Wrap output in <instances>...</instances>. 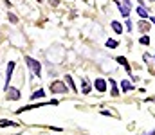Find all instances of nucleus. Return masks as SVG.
Listing matches in <instances>:
<instances>
[{
  "label": "nucleus",
  "instance_id": "f257e3e1",
  "mask_svg": "<svg viewBox=\"0 0 155 135\" xmlns=\"http://www.w3.org/2000/svg\"><path fill=\"white\" fill-rule=\"evenodd\" d=\"M24 61H25V65L29 67V70L33 72V76L41 78V63H40L38 59H35V58H31V56H24Z\"/></svg>",
  "mask_w": 155,
  "mask_h": 135
},
{
  "label": "nucleus",
  "instance_id": "f03ea898",
  "mask_svg": "<svg viewBox=\"0 0 155 135\" xmlns=\"http://www.w3.org/2000/svg\"><path fill=\"white\" fill-rule=\"evenodd\" d=\"M49 90H51L52 94H67V92H69V87H67V83H65V81L56 79V81H51Z\"/></svg>",
  "mask_w": 155,
  "mask_h": 135
},
{
  "label": "nucleus",
  "instance_id": "7ed1b4c3",
  "mask_svg": "<svg viewBox=\"0 0 155 135\" xmlns=\"http://www.w3.org/2000/svg\"><path fill=\"white\" fill-rule=\"evenodd\" d=\"M117 4V9H119V13L124 16V18H128L130 16V11H132V7H130V0H114Z\"/></svg>",
  "mask_w": 155,
  "mask_h": 135
},
{
  "label": "nucleus",
  "instance_id": "20e7f679",
  "mask_svg": "<svg viewBox=\"0 0 155 135\" xmlns=\"http://www.w3.org/2000/svg\"><path fill=\"white\" fill-rule=\"evenodd\" d=\"M15 67H16V63H15V61H9V63H7V69H5V83H4V90L9 88V81L13 79V70H15Z\"/></svg>",
  "mask_w": 155,
  "mask_h": 135
},
{
  "label": "nucleus",
  "instance_id": "39448f33",
  "mask_svg": "<svg viewBox=\"0 0 155 135\" xmlns=\"http://www.w3.org/2000/svg\"><path fill=\"white\" fill-rule=\"evenodd\" d=\"M5 92H7V94H5V97H7L9 101H18V99L22 97V92H20L18 88H15V87H9Z\"/></svg>",
  "mask_w": 155,
  "mask_h": 135
},
{
  "label": "nucleus",
  "instance_id": "423d86ee",
  "mask_svg": "<svg viewBox=\"0 0 155 135\" xmlns=\"http://www.w3.org/2000/svg\"><path fill=\"white\" fill-rule=\"evenodd\" d=\"M47 104H51V103H45V101H40V103H31V104H27V106H22V108H18V110H16V114H24V112H27V110H35V108L47 106Z\"/></svg>",
  "mask_w": 155,
  "mask_h": 135
},
{
  "label": "nucleus",
  "instance_id": "0eeeda50",
  "mask_svg": "<svg viewBox=\"0 0 155 135\" xmlns=\"http://www.w3.org/2000/svg\"><path fill=\"white\" fill-rule=\"evenodd\" d=\"M94 88L97 90V92H107V88H108V83H107V79H103V78H96L94 79Z\"/></svg>",
  "mask_w": 155,
  "mask_h": 135
},
{
  "label": "nucleus",
  "instance_id": "6e6552de",
  "mask_svg": "<svg viewBox=\"0 0 155 135\" xmlns=\"http://www.w3.org/2000/svg\"><path fill=\"white\" fill-rule=\"evenodd\" d=\"M90 92H92L90 81H88L87 78H83V79H81V94H90Z\"/></svg>",
  "mask_w": 155,
  "mask_h": 135
},
{
  "label": "nucleus",
  "instance_id": "1a4fd4ad",
  "mask_svg": "<svg viewBox=\"0 0 155 135\" xmlns=\"http://www.w3.org/2000/svg\"><path fill=\"white\" fill-rule=\"evenodd\" d=\"M116 61L119 63V65H123V67H124V70H126L128 74L132 72V69H130V63H128V59H126L124 56H117V58H116Z\"/></svg>",
  "mask_w": 155,
  "mask_h": 135
},
{
  "label": "nucleus",
  "instance_id": "9d476101",
  "mask_svg": "<svg viewBox=\"0 0 155 135\" xmlns=\"http://www.w3.org/2000/svg\"><path fill=\"white\" fill-rule=\"evenodd\" d=\"M107 83L110 85V94H112L114 97H117V95H119V87H117V83L114 81V79H112V78H110V79H108Z\"/></svg>",
  "mask_w": 155,
  "mask_h": 135
},
{
  "label": "nucleus",
  "instance_id": "9b49d317",
  "mask_svg": "<svg viewBox=\"0 0 155 135\" xmlns=\"http://www.w3.org/2000/svg\"><path fill=\"white\" fill-rule=\"evenodd\" d=\"M45 94H47V92H45L43 88H38V90H35V92L31 94V99H33V101H36V99H43Z\"/></svg>",
  "mask_w": 155,
  "mask_h": 135
},
{
  "label": "nucleus",
  "instance_id": "f8f14e48",
  "mask_svg": "<svg viewBox=\"0 0 155 135\" xmlns=\"http://www.w3.org/2000/svg\"><path fill=\"white\" fill-rule=\"evenodd\" d=\"M119 87H121L123 92H132V90H134V85H132L130 81H126V79H123V81L119 83Z\"/></svg>",
  "mask_w": 155,
  "mask_h": 135
},
{
  "label": "nucleus",
  "instance_id": "ddd939ff",
  "mask_svg": "<svg viewBox=\"0 0 155 135\" xmlns=\"http://www.w3.org/2000/svg\"><path fill=\"white\" fill-rule=\"evenodd\" d=\"M65 83H67V87L72 90V92H78L76 85H74V79H72V76H65Z\"/></svg>",
  "mask_w": 155,
  "mask_h": 135
},
{
  "label": "nucleus",
  "instance_id": "4468645a",
  "mask_svg": "<svg viewBox=\"0 0 155 135\" xmlns=\"http://www.w3.org/2000/svg\"><path fill=\"white\" fill-rule=\"evenodd\" d=\"M137 14H139V18H148V9L146 7H143V5H137Z\"/></svg>",
  "mask_w": 155,
  "mask_h": 135
},
{
  "label": "nucleus",
  "instance_id": "2eb2a0df",
  "mask_svg": "<svg viewBox=\"0 0 155 135\" xmlns=\"http://www.w3.org/2000/svg\"><path fill=\"white\" fill-rule=\"evenodd\" d=\"M7 126H18V123L9 121V119H0V128H7Z\"/></svg>",
  "mask_w": 155,
  "mask_h": 135
},
{
  "label": "nucleus",
  "instance_id": "dca6fc26",
  "mask_svg": "<svg viewBox=\"0 0 155 135\" xmlns=\"http://www.w3.org/2000/svg\"><path fill=\"white\" fill-rule=\"evenodd\" d=\"M110 25H112V29L116 31L117 34H123V25H121L117 20H112V22H110Z\"/></svg>",
  "mask_w": 155,
  "mask_h": 135
},
{
  "label": "nucleus",
  "instance_id": "f3484780",
  "mask_svg": "<svg viewBox=\"0 0 155 135\" xmlns=\"http://www.w3.org/2000/svg\"><path fill=\"white\" fill-rule=\"evenodd\" d=\"M148 29H150V24L148 22H139V31H143V33H148Z\"/></svg>",
  "mask_w": 155,
  "mask_h": 135
},
{
  "label": "nucleus",
  "instance_id": "a211bd4d",
  "mask_svg": "<svg viewBox=\"0 0 155 135\" xmlns=\"http://www.w3.org/2000/svg\"><path fill=\"white\" fill-rule=\"evenodd\" d=\"M107 47H108V49H117V47H119V42H117V40H110V38H108V40H107Z\"/></svg>",
  "mask_w": 155,
  "mask_h": 135
},
{
  "label": "nucleus",
  "instance_id": "6ab92c4d",
  "mask_svg": "<svg viewBox=\"0 0 155 135\" xmlns=\"http://www.w3.org/2000/svg\"><path fill=\"white\" fill-rule=\"evenodd\" d=\"M7 20H9L13 25H16V24H18V16H16V14H13V13H7Z\"/></svg>",
  "mask_w": 155,
  "mask_h": 135
},
{
  "label": "nucleus",
  "instance_id": "aec40b11",
  "mask_svg": "<svg viewBox=\"0 0 155 135\" xmlns=\"http://www.w3.org/2000/svg\"><path fill=\"white\" fill-rule=\"evenodd\" d=\"M139 43L141 45H150V36H141V38H139Z\"/></svg>",
  "mask_w": 155,
  "mask_h": 135
},
{
  "label": "nucleus",
  "instance_id": "412c9836",
  "mask_svg": "<svg viewBox=\"0 0 155 135\" xmlns=\"http://www.w3.org/2000/svg\"><path fill=\"white\" fill-rule=\"evenodd\" d=\"M124 22H126V29H128V31H132V22H130V20H128V18H126V20H124Z\"/></svg>",
  "mask_w": 155,
  "mask_h": 135
},
{
  "label": "nucleus",
  "instance_id": "4be33fe9",
  "mask_svg": "<svg viewBox=\"0 0 155 135\" xmlns=\"http://www.w3.org/2000/svg\"><path fill=\"white\" fill-rule=\"evenodd\" d=\"M49 103H51V106H56V104H58V103H60V101H58V99H51V101H49Z\"/></svg>",
  "mask_w": 155,
  "mask_h": 135
},
{
  "label": "nucleus",
  "instance_id": "5701e85b",
  "mask_svg": "<svg viewBox=\"0 0 155 135\" xmlns=\"http://www.w3.org/2000/svg\"><path fill=\"white\" fill-rule=\"evenodd\" d=\"M49 4H51V5H58V4H60V0H49Z\"/></svg>",
  "mask_w": 155,
  "mask_h": 135
},
{
  "label": "nucleus",
  "instance_id": "b1692460",
  "mask_svg": "<svg viewBox=\"0 0 155 135\" xmlns=\"http://www.w3.org/2000/svg\"><path fill=\"white\" fill-rule=\"evenodd\" d=\"M143 135H155V130L153 132H148V133H143Z\"/></svg>",
  "mask_w": 155,
  "mask_h": 135
},
{
  "label": "nucleus",
  "instance_id": "393cba45",
  "mask_svg": "<svg viewBox=\"0 0 155 135\" xmlns=\"http://www.w3.org/2000/svg\"><path fill=\"white\" fill-rule=\"evenodd\" d=\"M148 101H153L155 103V97H148Z\"/></svg>",
  "mask_w": 155,
  "mask_h": 135
},
{
  "label": "nucleus",
  "instance_id": "a878e982",
  "mask_svg": "<svg viewBox=\"0 0 155 135\" xmlns=\"http://www.w3.org/2000/svg\"><path fill=\"white\" fill-rule=\"evenodd\" d=\"M150 20H152V24H155V18H150Z\"/></svg>",
  "mask_w": 155,
  "mask_h": 135
},
{
  "label": "nucleus",
  "instance_id": "bb28decb",
  "mask_svg": "<svg viewBox=\"0 0 155 135\" xmlns=\"http://www.w3.org/2000/svg\"><path fill=\"white\" fill-rule=\"evenodd\" d=\"M38 2H41V0H38Z\"/></svg>",
  "mask_w": 155,
  "mask_h": 135
},
{
  "label": "nucleus",
  "instance_id": "cd10ccee",
  "mask_svg": "<svg viewBox=\"0 0 155 135\" xmlns=\"http://www.w3.org/2000/svg\"><path fill=\"white\" fill-rule=\"evenodd\" d=\"M153 58H155V56H153Z\"/></svg>",
  "mask_w": 155,
  "mask_h": 135
}]
</instances>
